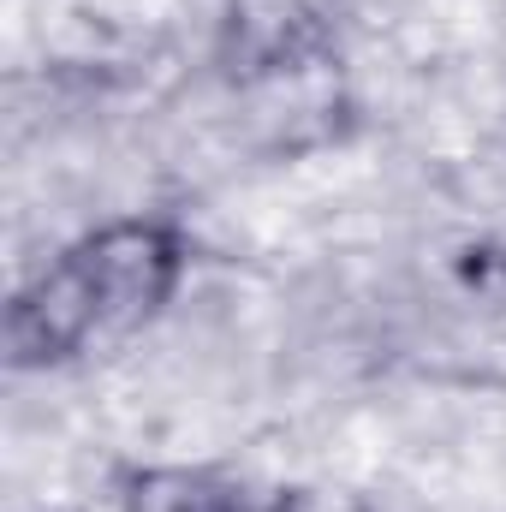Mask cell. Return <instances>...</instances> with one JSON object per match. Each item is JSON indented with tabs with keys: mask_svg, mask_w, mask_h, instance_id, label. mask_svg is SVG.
I'll return each mask as SVG.
<instances>
[{
	"mask_svg": "<svg viewBox=\"0 0 506 512\" xmlns=\"http://www.w3.org/2000/svg\"><path fill=\"white\" fill-rule=\"evenodd\" d=\"M66 256L84 280V298H90L102 340H126L137 328H149L179 298L185 268H191V245H185L179 221H167V215L102 221L84 239H72Z\"/></svg>",
	"mask_w": 506,
	"mask_h": 512,
	"instance_id": "cell-1",
	"label": "cell"
},
{
	"mask_svg": "<svg viewBox=\"0 0 506 512\" xmlns=\"http://www.w3.org/2000/svg\"><path fill=\"white\" fill-rule=\"evenodd\" d=\"M334 30L316 0H227L215 18V66L251 90L328 66Z\"/></svg>",
	"mask_w": 506,
	"mask_h": 512,
	"instance_id": "cell-2",
	"label": "cell"
},
{
	"mask_svg": "<svg viewBox=\"0 0 506 512\" xmlns=\"http://www.w3.org/2000/svg\"><path fill=\"white\" fill-rule=\"evenodd\" d=\"M126 512H298V501H251L239 483L215 471H143L126 489Z\"/></svg>",
	"mask_w": 506,
	"mask_h": 512,
	"instance_id": "cell-3",
	"label": "cell"
}]
</instances>
